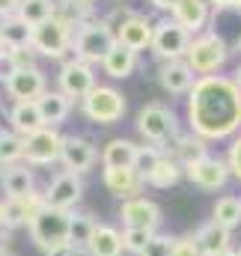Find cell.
<instances>
[{
    "label": "cell",
    "instance_id": "obj_1",
    "mask_svg": "<svg viewBox=\"0 0 241 256\" xmlns=\"http://www.w3.org/2000/svg\"><path fill=\"white\" fill-rule=\"evenodd\" d=\"M188 128L208 140H226L241 131V90L226 74L196 78L188 92Z\"/></svg>",
    "mask_w": 241,
    "mask_h": 256
},
{
    "label": "cell",
    "instance_id": "obj_2",
    "mask_svg": "<svg viewBox=\"0 0 241 256\" xmlns=\"http://www.w3.org/2000/svg\"><path fill=\"white\" fill-rule=\"evenodd\" d=\"M114 45H116V30L104 18H90V21L74 27L72 54L78 60H84V63H90V66L104 63V57L110 54Z\"/></svg>",
    "mask_w": 241,
    "mask_h": 256
},
{
    "label": "cell",
    "instance_id": "obj_3",
    "mask_svg": "<svg viewBox=\"0 0 241 256\" xmlns=\"http://www.w3.org/2000/svg\"><path fill=\"white\" fill-rule=\"evenodd\" d=\"M30 238L33 244L42 250V254H51L62 244H68V230H72V212L66 208H54V206H45L30 224Z\"/></svg>",
    "mask_w": 241,
    "mask_h": 256
},
{
    "label": "cell",
    "instance_id": "obj_4",
    "mask_svg": "<svg viewBox=\"0 0 241 256\" xmlns=\"http://www.w3.org/2000/svg\"><path fill=\"white\" fill-rule=\"evenodd\" d=\"M188 66L196 72V78H206V74H218L226 60H230V45L220 33L214 30H202L200 36L190 39V48H188Z\"/></svg>",
    "mask_w": 241,
    "mask_h": 256
},
{
    "label": "cell",
    "instance_id": "obj_5",
    "mask_svg": "<svg viewBox=\"0 0 241 256\" xmlns=\"http://www.w3.org/2000/svg\"><path fill=\"white\" fill-rule=\"evenodd\" d=\"M72 39H74V24L62 15H54L51 21L33 27V48L39 57L62 60L72 51Z\"/></svg>",
    "mask_w": 241,
    "mask_h": 256
},
{
    "label": "cell",
    "instance_id": "obj_6",
    "mask_svg": "<svg viewBox=\"0 0 241 256\" xmlns=\"http://www.w3.org/2000/svg\"><path fill=\"white\" fill-rule=\"evenodd\" d=\"M137 134L146 140V143H155V146H167V140L173 134H179V126H176V114L161 104V102H149L140 108L137 114Z\"/></svg>",
    "mask_w": 241,
    "mask_h": 256
},
{
    "label": "cell",
    "instance_id": "obj_7",
    "mask_svg": "<svg viewBox=\"0 0 241 256\" xmlns=\"http://www.w3.org/2000/svg\"><path fill=\"white\" fill-rule=\"evenodd\" d=\"M80 108H84V116L90 120V122H96V126H116L122 116H125V96H122L116 86H104V84H98L84 102H80Z\"/></svg>",
    "mask_w": 241,
    "mask_h": 256
},
{
    "label": "cell",
    "instance_id": "obj_8",
    "mask_svg": "<svg viewBox=\"0 0 241 256\" xmlns=\"http://www.w3.org/2000/svg\"><path fill=\"white\" fill-rule=\"evenodd\" d=\"M190 39L194 36L182 27L179 21L173 15H167V18L155 21V36H152V48L149 51L161 63H167V60H184L188 48H190Z\"/></svg>",
    "mask_w": 241,
    "mask_h": 256
},
{
    "label": "cell",
    "instance_id": "obj_9",
    "mask_svg": "<svg viewBox=\"0 0 241 256\" xmlns=\"http://www.w3.org/2000/svg\"><path fill=\"white\" fill-rule=\"evenodd\" d=\"M62 152V134L57 128L45 126L33 131L30 137H24V164L30 167H51L60 161Z\"/></svg>",
    "mask_w": 241,
    "mask_h": 256
},
{
    "label": "cell",
    "instance_id": "obj_10",
    "mask_svg": "<svg viewBox=\"0 0 241 256\" xmlns=\"http://www.w3.org/2000/svg\"><path fill=\"white\" fill-rule=\"evenodd\" d=\"M3 92L12 102H39L48 92V74L39 66H18L3 84Z\"/></svg>",
    "mask_w": 241,
    "mask_h": 256
},
{
    "label": "cell",
    "instance_id": "obj_11",
    "mask_svg": "<svg viewBox=\"0 0 241 256\" xmlns=\"http://www.w3.org/2000/svg\"><path fill=\"white\" fill-rule=\"evenodd\" d=\"M57 84H60L62 96H68L72 102H84V98L98 86V80H96V66L72 57V60H66V63L60 66Z\"/></svg>",
    "mask_w": 241,
    "mask_h": 256
},
{
    "label": "cell",
    "instance_id": "obj_12",
    "mask_svg": "<svg viewBox=\"0 0 241 256\" xmlns=\"http://www.w3.org/2000/svg\"><path fill=\"white\" fill-rule=\"evenodd\" d=\"M230 164L226 158H214V155H202L190 164H184V179L190 185H196L200 191H220L230 182Z\"/></svg>",
    "mask_w": 241,
    "mask_h": 256
},
{
    "label": "cell",
    "instance_id": "obj_13",
    "mask_svg": "<svg viewBox=\"0 0 241 256\" xmlns=\"http://www.w3.org/2000/svg\"><path fill=\"white\" fill-rule=\"evenodd\" d=\"M98 158H102V155H98V149H96L86 137H80V134H62L60 164L68 170V173L84 176V173H90V170L96 167V161H98Z\"/></svg>",
    "mask_w": 241,
    "mask_h": 256
},
{
    "label": "cell",
    "instance_id": "obj_14",
    "mask_svg": "<svg viewBox=\"0 0 241 256\" xmlns=\"http://www.w3.org/2000/svg\"><path fill=\"white\" fill-rule=\"evenodd\" d=\"M120 218L125 226H137V230H149V232H158L164 214H161V206L149 196H128L122 200Z\"/></svg>",
    "mask_w": 241,
    "mask_h": 256
},
{
    "label": "cell",
    "instance_id": "obj_15",
    "mask_svg": "<svg viewBox=\"0 0 241 256\" xmlns=\"http://www.w3.org/2000/svg\"><path fill=\"white\" fill-rule=\"evenodd\" d=\"M80 196H84V176L68 173V170L57 173L51 185L45 188V202L54 208H66V212H72L80 202Z\"/></svg>",
    "mask_w": 241,
    "mask_h": 256
},
{
    "label": "cell",
    "instance_id": "obj_16",
    "mask_svg": "<svg viewBox=\"0 0 241 256\" xmlns=\"http://www.w3.org/2000/svg\"><path fill=\"white\" fill-rule=\"evenodd\" d=\"M116 30V42L125 45V48H131V51H146V48H152V36H155V21L152 18H146V15H140V12H134L131 18H125L122 24L114 27Z\"/></svg>",
    "mask_w": 241,
    "mask_h": 256
},
{
    "label": "cell",
    "instance_id": "obj_17",
    "mask_svg": "<svg viewBox=\"0 0 241 256\" xmlns=\"http://www.w3.org/2000/svg\"><path fill=\"white\" fill-rule=\"evenodd\" d=\"M158 84L170 96H188L196 84V72L188 66V60H167L158 66Z\"/></svg>",
    "mask_w": 241,
    "mask_h": 256
},
{
    "label": "cell",
    "instance_id": "obj_18",
    "mask_svg": "<svg viewBox=\"0 0 241 256\" xmlns=\"http://www.w3.org/2000/svg\"><path fill=\"white\" fill-rule=\"evenodd\" d=\"M104 188L128 200V196H140V191L146 188V179L134 167H104Z\"/></svg>",
    "mask_w": 241,
    "mask_h": 256
},
{
    "label": "cell",
    "instance_id": "obj_19",
    "mask_svg": "<svg viewBox=\"0 0 241 256\" xmlns=\"http://www.w3.org/2000/svg\"><path fill=\"white\" fill-rule=\"evenodd\" d=\"M173 18L190 36H200L206 30V24L212 21V3L208 0H182L179 6L173 9Z\"/></svg>",
    "mask_w": 241,
    "mask_h": 256
},
{
    "label": "cell",
    "instance_id": "obj_20",
    "mask_svg": "<svg viewBox=\"0 0 241 256\" xmlns=\"http://www.w3.org/2000/svg\"><path fill=\"white\" fill-rule=\"evenodd\" d=\"M0 185H3L6 200H24V196H30V194L36 191V182H33V170H30V164L21 161V164L6 167L3 176H0Z\"/></svg>",
    "mask_w": 241,
    "mask_h": 256
},
{
    "label": "cell",
    "instance_id": "obj_21",
    "mask_svg": "<svg viewBox=\"0 0 241 256\" xmlns=\"http://www.w3.org/2000/svg\"><path fill=\"white\" fill-rule=\"evenodd\" d=\"M194 238H196L202 256H220V254H226V250H232V232L224 230V226L214 224V220L202 224V226L194 232Z\"/></svg>",
    "mask_w": 241,
    "mask_h": 256
},
{
    "label": "cell",
    "instance_id": "obj_22",
    "mask_svg": "<svg viewBox=\"0 0 241 256\" xmlns=\"http://www.w3.org/2000/svg\"><path fill=\"white\" fill-rule=\"evenodd\" d=\"M9 128L21 137H30L33 131L45 128L42 122V114H39V104L36 102H15L9 108Z\"/></svg>",
    "mask_w": 241,
    "mask_h": 256
},
{
    "label": "cell",
    "instance_id": "obj_23",
    "mask_svg": "<svg viewBox=\"0 0 241 256\" xmlns=\"http://www.w3.org/2000/svg\"><path fill=\"white\" fill-rule=\"evenodd\" d=\"M164 152L173 155V158L182 161V164H190V161L208 155V146H206L202 137H196L194 131H188V134H173V137L167 140V149H164Z\"/></svg>",
    "mask_w": 241,
    "mask_h": 256
},
{
    "label": "cell",
    "instance_id": "obj_24",
    "mask_svg": "<svg viewBox=\"0 0 241 256\" xmlns=\"http://www.w3.org/2000/svg\"><path fill=\"white\" fill-rule=\"evenodd\" d=\"M39 114H42V122L45 126H51V128H57L60 122H66L68 120V114H72V98L68 96H62L60 90H48L39 102Z\"/></svg>",
    "mask_w": 241,
    "mask_h": 256
},
{
    "label": "cell",
    "instance_id": "obj_25",
    "mask_svg": "<svg viewBox=\"0 0 241 256\" xmlns=\"http://www.w3.org/2000/svg\"><path fill=\"white\" fill-rule=\"evenodd\" d=\"M122 232L116 226H108V224H98L90 244H86V256H122Z\"/></svg>",
    "mask_w": 241,
    "mask_h": 256
},
{
    "label": "cell",
    "instance_id": "obj_26",
    "mask_svg": "<svg viewBox=\"0 0 241 256\" xmlns=\"http://www.w3.org/2000/svg\"><path fill=\"white\" fill-rule=\"evenodd\" d=\"M134 68H137V51L125 48V45H120V42L110 48V54H108L104 63H102V72H104L108 78H114V80H125V78H131Z\"/></svg>",
    "mask_w": 241,
    "mask_h": 256
},
{
    "label": "cell",
    "instance_id": "obj_27",
    "mask_svg": "<svg viewBox=\"0 0 241 256\" xmlns=\"http://www.w3.org/2000/svg\"><path fill=\"white\" fill-rule=\"evenodd\" d=\"M0 42H3L6 51L27 48V45H33V27L24 18H18V15L0 18Z\"/></svg>",
    "mask_w": 241,
    "mask_h": 256
},
{
    "label": "cell",
    "instance_id": "obj_28",
    "mask_svg": "<svg viewBox=\"0 0 241 256\" xmlns=\"http://www.w3.org/2000/svg\"><path fill=\"white\" fill-rule=\"evenodd\" d=\"M137 143L128 140V137H114L104 143L102 149V167H134V158H137Z\"/></svg>",
    "mask_w": 241,
    "mask_h": 256
},
{
    "label": "cell",
    "instance_id": "obj_29",
    "mask_svg": "<svg viewBox=\"0 0 241 256\" xmlns=\"http://www.w3.org/2000/svg\"><path fill=\"white\" fill-rule=\"evenodd\" d=\"M182 179H184V164L176 161L173 155L164 152V158L158 161V167L146 176V185H149V188H161V191H167V188L179 185Z\"/></svg>",
    "mask_w": 241,
    "mask_h": 256
},
{
    "label": "cell",
    "instance_id": "obj_30",
    "mask_svg": "<svg viewBox=\"0 0 241 256\" xmlns=\"http://www.w3.org/2000/svg\"><path fill=\"white\" fill-rule=\"evenodd\" d=\"M212 220L214 224H220L224 230H236L241 226V196L236 194H224V196H218V202L212 206Z\"/></svg>",
    "mask_w": 241,
    "mask_h": 256
},
{
    "label": "cell",
    "instance_id": "obj_31",
    "mask_svg": "<svg viewBox=\"0 0 241 256\" xmlns=\"http://www.w3.org/2000/svg\"><path fill=\"white\" fill-rule=\"evenodd\" d=\"M96 218L90 212H72V230H68V244L78 250H86L92 232H96Z\"/></svg>",
    "mask_w": 241,
    "mask_h": 256
},
{
    "label": "cell",
    "instance_id": "obj_32",
    "mask_svg": "<svg viewBox=\"0 0 241 256\" xmlns=\"http://www.w3.org/2000/svg\"><path fill=\"white\" fill-rule=\"evenodd\" d=\"M57 15V0H21L18 18H24L30 27H39Z\"/></svg>",
    "mask_w": 241,
    "mask_h": 256
},
{
    "label": "cell",
    "instance_id": "obj_33",
    "mask_svg": "<svg viewBox=\"0 0 241 256\" xmlns=\"http://www.w3.org/2000/svg\"><path fill=\"white\" fill-rule=\"evenodd\" d=\"M21 161H24V137L15 134L12 128H3L0 131V164L12 167V164H21Z\"/></svg>",
    "mask_w": 241,
    "mask_h": 256
},
{
    "label": "cell",
    "instance_id": "obj_34",
    "mask_svg": "<svg viewBox=\"0 0 241 256\" xmlns=\"http://www.w3.org/2000/svg\"><path fill=\"white\" fill-rule=\"evenodd\" d=\"M164 158V149L161 146H155V143H143L140 149H137V158H134V170L146 179L155 167H158V161Z\"/></svg>",
    "mask_w": 241,
    "mask_h": 256
},
{
    "label": "cell",
    "instance_id": "obj_35",
    "mask_svg": "<svg viewBox=\"0 0 241 256\" xmlns=\"http://www.w3.org/2000/svg\"><path fill=\"white\" fill-rule=\"evenodd\" d=\"M27 224H30V218H27L24 200H3V226L15 230V226H27Z\"/></svg>",
    "mask_w": 241,
    "mask_h": 256
},
{
    "label": "cell",
    "instance_id": "obj_36",
    "mask_svg": "<svg viewBox=\"0 0 241 256\" xmlns=\"http://www.w3.org/2000/svg\"><path fill=\"white\" fill-rule=\"evenodd\" d=\"M155 232H149V230H137V226H125L122 230V248L128 250V254L140 256L146 250V244H149V238H152Z\"/></svg>",
    "mask_w": 241,
    "mask_h": 256
},
{
    "label": "cell",
    "instance_id": "obj_37",
    "mask_svg": "<svg viewBox=\"0 0 241 256\" xmlns=\"http://www.w3.org/2000/svg\"><path fill=\"white\" fill-rule=\"evenodd\" d=\"M140 256H173V238H170V236H161V232H155V236L149 238L146 250H143Z\"/></svg>",
    "mask_w": 241,
    "mask_h": 256
},
{
    "label": "cell",
    "instance_id": "obj_38",
    "mask_svg": "<svg viewBox=\"0 0 241 256\" xmlns=\"http://www.w3.org/2000/svg\"><path fill=\"white\" fill-rule=\"evenodd\" d=\"M173 256H202L194 236H176L173 238Z\"/></svg>",
    "mask_w": 241,
    "mask_h": 256
},
{
    "label": "cell",
    "instance_id": "obj_39",
    "mask_svg": "<svg viewBox=\"0 0 241 256\" xmlns=\"http://www.w3.org/2000/svg\"><path fill=\"white\" fill-rule=\"evenodd\" d=\"M226 164H230V173L241 182V134H236V140H232V146L226 152Z\"/></svg>",
    "mask_w": 241,
    "mask_h": 256
},
{
    "label": "cell",
    "instance_id": "obj_40",
    "mask_svg": "<svg viewBox=\"0 0 241 256\" xmlns=\"http://www.w3.org/2000/svg\"><path fill=\"white\" fill-rule=\"evenodd\" d=\"M18 66H15V60H12V54L6 51V54H0V84H6L9 80V74L15 72Z\"/></svg>",
    "mask_w": 241,
    "mask_h": 256
},
{
    "label": "cell",
    "instance_id": "obj_41",
    "mask_svg": "<svg viewBox=\"0 0 241 256\" xmlns=\"http://www.w3.org/2000/svg\"><path fill=\"white\" fill-rule=\"evenodd\" d=\"M18 6H21V0H0V18L18 15Z\"/></svg>",
    "mask_w": 241,
    "mask_h": 256
},
{
    "label": "cell",
    "instance_id": "obj_42",
    "mask_svg": "<svg viewBox=\"0 0 241 256\" xmlns=\"http://www.w3.org/2000/svg\"><path fill=\"white\" fill-rule=\"evenodd\" d=\"M149 3H152L158 12H167V15H173V9L179 6L182 0H149Z\"/></svg>",
    "mask_w": 241,
    "mask_h": 256
},
{
    "label": "cell",
    "instance_id": "obj_43",
    "mask_svg": "<svg viewBox=\"0 0 241 256\" xmlns=\"http://www.w3.org/2000/svg\"><path fill=\"white\" fill-rule=\"evenodd\" d=\"M84 250H78V248H72V244H62V248H57V250H51V254L45 256H80Z\"/></svg>",
    "mask_w": 241,
    "mask_h": 256
},
{
    "label": "cell",
    "instance_id": "obj_44",
    "mask_svg": "<svg viewBox=\"0 0 241 256\" xmlns=\"http://www.w3.org/2000/svg\"><path fill=\"white\" fill-rule=\"evenodd\" d=\"M212 9H241V0H208Z\"/></svg>",
    "mask_w": 241,
    "mask_h": 256
},
{
    "label": "cell",
    "instance_id": "obj_45",
    "mask_svg": "<svg viewBox=\"0 0 241 256\" xmlns=\"http://www.w3.org/2000/svg\"><path fill=\"white\" fill-rule=\"evenodd\" d=\"M6 254H9V230L3 226L0 230V256H6Z\"/></svg>",
    "mask_w": 241,
    "mask_h": 256
},
{
    "label": "cell",
    "instance_id": "obj_46",
    "mask_svg": "<svg viewBox=\"0 0 241 256\" xmlns=\"http://www.w3.org/2000/svg\"><path fill=\"white\" fill-rule=\"evenodd\" d=\"M232 80L238 84V90H241V63H238V68H236V74H232Z\"/></svg>",
    "mask_w": 241,
    "mask_h": 256
},
{
    "label": "cell",
    "instance_id": "obj_47",
    "mask_svg": "<svg viewBox=\"0 0 241 256\" xmlns=\"http://www.w3.org/2000/svg\"><path fill=\"white\" fill-rule=\"evenodd\" d=\"M220 256H241V250H226V254H220Z\"/></svg>",
    "mask_w": 241,
    "mask_h": 256
},
{
    "label": "cell",
    "instance_id": "obj_48",
    "mask_svg": "<svg viewBox=\"0 0 241 256\" xmlns=\"http://www.w3.org/2000/svg\"><path fill=\"white\" fill-rule=\"evenodd\" d=\"M0 230H3V202H0Z\"/></svg>",
    "mask_w": 241,
    "mask_h": 256
},
{
    "label": "cell",
    "instance_id": "obj_49",
    "mask_svg": "<svg viewBox=\"0 0 241 256\" xmlns=\"http://www.w3.org/2000/svg\"><path fill=\"white\" fill-rule=\"evenodd\" d=\"M236 48H238V51H241V36H238V42H236Z\"/></svg>",
    "mask_w": 241,
    "mask_h": 256
},
{
    "label": "cell",
    "instance_id": "obj_50",
    "mask_svg": "<svg viewBox=\"0 0 241 256\" xmlns=\"http://www.w3.org/2000/svg\"><path fill=\"white\" fill-rule=\"evenodd\" d=\"M0 54H6V48H3V42H0Z\"/></svg>",
    "mask_w": 241,
    "mask_h": 256
},
{
    "label": "cell",
    "instance_id": "obj_51",
    "mask_svg": "<svg viewBox=\"0 0 241 256\" xmlns=\"http://www.w3.org/2000/svg\"><path fill=\"white\" fill-rule=\"evenodd\" d=\"M3 170H6V167H3V164H0V176H3Z\"/></svg>",
    "mask_w": 241,
    "mask_h": 256
},
{
    "label": "cell",
    "instance_id": "obj_52",
    "mask_svg": "<svg viewBox=\"0 0 241 256\" xmlns=\"http://www.w3.org/2000/svg\"><path fill=\"white\" fill-rule=\"evenodd\" d=\"M0 131H3V126H0Z\"/></svg>",
    "mask_w": 241,
    "mask_h": 256
},
{
    "label": "cell",
    "instance_id": "obj_53",
    "mask_svg": "<svg viewBox=\"0 0 241 256\" xmlns=\"http://www.w3.org/2000/svg\"><path fill=\"white\" fill-rule=\"evenodd\" d=\"M6 256H9V254H6Z\"/></svg>",
    "mask_w": 241,
    "mask_h": 256
}]
</instances>
